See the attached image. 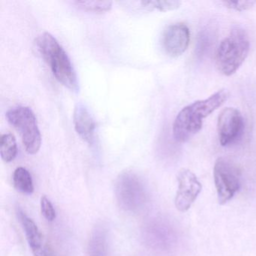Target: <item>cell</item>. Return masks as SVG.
<instances>
[{
    "mask_svg": "<svg viewBox=\"0 0 256 256\" xmlns=\"http://www.w3.org/2000/svg\"><path fill=\"white\" fill-rule=\"evenodd\" d=\"M214 179L220 204L233 198L241 186V172L238 166L224 157L217 158L214 164Z\"/></svg>",
    "mask_w": 256,
    "mask_h": 256,
    "instance_id": "cell-6",
    "label": "cell"
},
{
    "mask_svg": "<svg viewBox=\"0 0 256 256\" xmlns=\"http://www.w3.org/2000/svg\"><path fill=\"white\" fill-rule=\"evenodd\" d=\"M13 184L14 188L24 194H31L34 192V181L28 169L18 167L13 174Z\"/></svg>",
    "mask_w": 256,
    "mask_h": 256,
    "instance_id": "cell-13",
    "label": "cell"
},
{
    "mask_svg": "<svg viewBox=\"0 0 256 256\" xmlns=\"http://www.w3.org/2000/svg\"><path fill=\"white\" fill-rule=\"evenodd\" d=\"M115 194L119 206L130 214H139L148 203V192L143 180L131 170L119 175L115 182Z\"/></svg>",
    "mask_w": 256,
    "mask_h": 256,
    "instance_id": "cell-4",
    "label": "cell"
},
{
    "mask_svg": "<svg viewBox=\"0 0 256 256\" xmlns=\"http://www.w3.org/2000/svg\"><path fill=\"white\" fill-rule=\"evenodd\" d=\"M209 43L208 36L202 32L200 36H199L198 41L197 52L198 54L202 55L206 49V44Z\"/></svg>",
    "mask_w": 256,
    "mask_h": 256,
    "instance_id": "cell-20",
    "label": "cell"
},
{
    "mask_svg": "<svg viewBox=\"0 0 256 256\" xmlns=\"http://www.w3.org/2000/svg\"><path fill=\"white\" fill-rule=\"evenodd\" d=\"M18 216L24 230L28 244L32 252L41 248L46 241L35 222L30 218L22 210H18Z\"/></svg>",
    "mask_w": 256,
    "mask_h": 256,
    "instance_id": "cell-11",
    "label": "cell"
},
{
    "mask_svg": "<svg viewBox=\"0 0 256 256\" xmlns=\"http://www.w3.org/2000/svg\"><path fill=\"white\" fill-rule=\"evenodd\" d=\"M178 191L175 196V206L180 212H186L196 202L202 190V185L192 170L184 168L176 176Z\"/></svg>",
    "mask_w": 256,
    "mask_h": 256,
    "instance_id": "cell-8",
    "label": "cell"
},
{
    "mask_svg": "<svg viewBox=\"0 0 256 256\" xmlns=\"http://www.w3.org/2000/svg\"><path fill=\"white\" fill-rule=\"evenodd\" d=\"M223 5L230 10L242 12L250 10L256 4V1H223Z\"/></svg>",
    "mask_w": 256,
    "mask_h": 256,
    "instance_id": "cell-18",
    "label": "cell"
},
{
    "mask_svg": "<svg viewBox=\"0 0 256 256\" xmlns=\"http://www.w3.org/2000/svg\"><path fill=\"white\" fill-rule=\"evenodd\" d=\"M244 131L242 114L234 108H226L218 118L217 132L220 144L223 146L234 144L241 138Z\"/></svg>",
    "mask_w": 256,
    "mask_h": 256,
    "instance_id": "cell-7",
    "label": "cell"
},
{
    "mask_svg": "<svg viewBox=\"0 0 256 256\" xmlns=\"http://www.w3.org/2000/svg\"><path fill=\"white\" fill-rule=\"evenodd\" d=\"M35 256H56L53 248L50 247L49 244L46 242L41 248H38L36 251L34 252Z\"/></svg>",
    "mask_w": 256,
    "mask_h": 256,
    "instance_id": "cell-19",
    "label": "cell"
},
{
    "mask_svg": "<svg viewBox=\"0 0 256 256\" xmlns=\"http://www.w3.org/2000/svg\"><path fill=\"white\" fill-rule=\"evenodd\" d=\"M18 146L16 138L11 133L0 137V155L5 162H11L17 156Z\"/></svg>",
    "mask_w": 256,
    "mask_h": 256,
    "instance_id": "cell-14",
    "label": "cell"
},
{
    "mask_svg": "<svg viewBox=\"0 0 256 256\" xmlns=\"http://www.w3.org/2000/svg\"><path fill=\"white\" fill-rule=\"evenodd\" d=\"M190 32L188 26L182 23L170 25L164 31L162 46L164 52L172 58L182 55L188 48Z\"/></svg>",
    "mask_w": 256,
    "mask_h": 256,
    "instance_id": "cell-9",
    "label": "cell"
},
{
    "mask_svg": "<svg viewBox=\"0 0 256 256\" xmlns=\"http://www.w3.org/2000/svg\"><path fill=\"white\" fill-rule=\"evenodd\" d=\"M228 92L220 90L206 100H198L184 107L175 118L173 136L176 142L185 143L203 126L204 120L221 107L228 98Z\"/></svg>",
    "mask_w": 256,
    "mask_h": 256,
    "instance_id": "cell-1",
    "label": "cell"
},
{
    "mask_svg": "<svg viewBox=\"0 0 256 256\" xmlns=\"http://www.w3.org/2000/svg\"><path fill=\"white\" fill-rule=\"evenodd\" d=\"M38 50L56 80L72 91H79L77 74L70 56L54 36L44 32L36 40Z\"/></svg>",
    "mask_w": 256,
    "mask_h": 256,
    "instance_id": "cell-2",
    "label": "cell"
},
{
    "mask_svg": "<svg viewBox=\"0 0 256 256\" xmlns=\"http://www.w3.org/2000/svg\"><path fill=\"white\" fill-rule=\"evenodd\" d=\"M76 5L78 6L79 8L90 12L102 14L110 11L112 7V2L108 1H76L74 2Z\"/></svg>",
    "mask_w": 256,
    "mask_h": 256,
    "instance_id": "cell-16",
    "label": "cell"
},
{
    "mask_svg": "<svg viewBox=\"0 0 256 256\" xmlns=\"http://www.w3.org/2000/svg\"><path fill=\"white\" fill-rule=\"evenodd\" d=\"M41 210L42 214L48 221H54L56 218V210L50 199L46 196H42L41 198Z\"/></svg>",
    "mask_w": 256,
    "mask_h": 256,
    "instance_id": "cell-17",
    "label": "cell"
},
{
    "mask_svg": "<svg viewBox=\"0 0 256 256\" xmlns=\"http://www.w3.org/2000/svg\"><path fill=\"white\" fill-rule=\"evenodd\" d=\"M250 48L245 31L238 28L232 30L217 48L216 65L218 72L226 76L234 74L248 56Z\"/></svg>",
    "mask_w": 256,
    "mask_h": 256,
    "instance_id": "cell-3",
    "label": "cell"
},
{
    "mask_svg": "<svg viewBox=\"0 0 256 256\" xmlns=\"http://www.w3.org/2000/svg\"><path fill=\"white\" fill-rule=\"evenodd\" d=\"M88 256H108L107 233L102 227L96 228L90 238Z\"/></svg>",
    "mask_w": 256,
    "mask_h": 256,
    "instance_id": "cell-12",
    "label": "cell"
},
{
    "mask_svg": "<svg viewBox=\"0 0 256 256\" xmlns=\"http://www.w3.org/2000/svg\"><path fill=\"white\" fill-rule=\"evenodd\" d=\"M142 6L148 10H156L161 12L173 11L178 10L181 6V2L176 0H161V1H142Z\"/></svg>",
    "mask_w": 256,
    "mask_h": 256,
    "instance_id": "cell-15",
    "label": "cell"
},
{
    "mask_svg": "<svg viewBox=\"0 0 256 256\" xmlns=\"http://www.w3.org/2000/svg\"><path fill=\"white\" fill-rule=\"evenodd\" d=\"M6 118L20 134L26 152L36 154L41 148L42 136L34 112L30 108L17 106L7 112Z\"/></svg>",
    "mask_w": 256,
    "mask_h": 256,
    "instance_id": "cell-5",
    "label": "cell"
},
{
    "mask_svg": "<svg viewBox=\"0 0 256 256\" xmlns=\"http://www.w3.org/2000/svg\"><path fill=\"white\" fill-rule=\"evenodd\" d=\"M73 122L74 130L80 138L89 144H92L95 139V120L88 108L82 103H78L74 107Z\"/></svg>",
    "mask_w": 256,
    "mask_h": 256,
    "instance_id": "cell-10",
    "label": "cell"
}]
</instances>
